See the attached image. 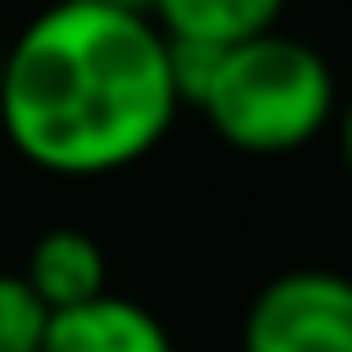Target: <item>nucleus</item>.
<instances>
[{"label": "nucleus", "instance_id": "f257e3e1", "mask_svg": "<svg viewBox=\"0 0 352 352\" xmlns=\"http://www.w3.org/2000/svg\"><path fill=\"white\" fill-rule=\"evenodd\" d=\"M182 94L154 16L99 0H55L6 38L0 138L66 182L143 165L176 126Z\"/></svg>", "mask_w": 352, "mask_h": 352}, {"label": "nucleus", "instance_id": "20e7f679", "mask_svg": "<svg viewBox=\"0 0 352 352\" xmlns=\"http://www.w3.org/2000/svg\"><path fill=\"white\" fill-rule=\"evenodd\" d=\"M38 352H176V341L148 302L104 292L94 302L50 314Z\"/></svg>", "mask_w": 352, "mask_h": 352}, {"label": "nucleus", "instance_id": "39448f33", "mask_svg": "<svg viewBox=\"0 0 352 352\" xmlns=\"http://www.w3.org/2000/svg\"><path fill=\"white\" fill-rule=\"evenodd\" d=\"M16 275L33 286V297H38L50 314L77 308V302H94V297L110 292V258H104L99 236L77 231V226H50V231H38Z\"/></svg>", "mask_w": 352, "mask_h": 352}, {"label": "nucleus", "instance_id": "423d86ee", "mask_svg": "<svg viewBox=\"0 0 352 352\" xmlns=\"http://www.w3.org/2000/svg\"><path fill=\"white\" fill-rule=\"evenodd\" d=\"M286 16V0H154V22L165 38L231 50L258 33H275Z\"/></svg>", "mask_w": 352, "mask_h": 352}, {"label": "nucleus", "instance_id": "9d476101", "mask_svg": "<svg viewBox=\"0 0 352 352\" xmlns=\"http://www.w3.org/2000/svg\"><path fill=\"white\" fill-rule=\"evenodd\" d=\"M0 77H6V33H0Z\"/></svg>", "mask_w": 352, "mask_h": 352}, {"label": "nucleus", "instance_id": "7ed1b4c3", "mask_svg": "<svg viewBox=\"0 0 352 352\" xmlns=\"http://www.w3.org/2000/svg\"><path fill=\"white\" fill-rule=\"evenodd\" d=\"M236 352H352V275L324 264L270 275L242 308Z\"/></svg>", "mask_w": 352, "mask_h": 352}, {"label": "nucleus", "instance_id": "6e6552de", "mask_svg": "<svg viewBox=\"0 0 352 352\" xmlns=\"http://www.w3.org/2000/svg\"><path fill=\"white\" fill-rule=\"evenodd\" d=\"M336 148H341V170L352 182V88H341V110H336Z\"/></svg>", "mask_w": 352, "mask_h": 352}, {"label": "nucleus", "instance_id": "1a4fd4ad", "mask_svg": "<svg viewBox=\"0 0 352 352\" xmlns=\"http://www.w3.org/2000/svg\"><path fill=\"white\" fill-rule=\"evenodd\" d=\"M99 6H116V11H143V16H154V0H99Z\"/></svg>", "mask_w": 352, "mask_h": 352}, {"label": "nucleus", "instance_id": "f03ea898", "mask_svg": "<svg viewBox=\"0 0 352 352\" xmlns=\"http://www.w3.org/2000/svg\"><path fill=\"white\" fill-rule=\"evenodd\" d=\"M192 110L226 148L253 160H280V154H302L336 126L341 77L319 44L275 28L220 50Z\"/></svg>", "mask_w": 352, "mask_h": 352}, {"label": "nucleus", "instance_id": "0eeeda50", "mask_svg": "<svg viewBox=\"0 0 352 352\" xmlns=\"http://www.w3.org/2000/svg\"><path fill=\"white\" fill-rule=\"evenodd\" d=\"M44 324H50V308L33 297V286L16 270H0V352H38Z\"/></svg>", "mask_w": 352, "mask_h": 352}]
</instances>
